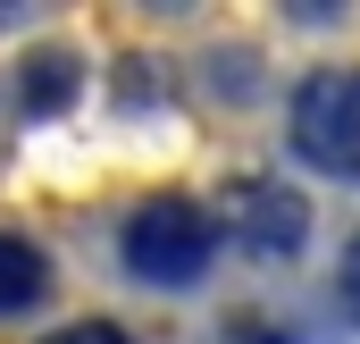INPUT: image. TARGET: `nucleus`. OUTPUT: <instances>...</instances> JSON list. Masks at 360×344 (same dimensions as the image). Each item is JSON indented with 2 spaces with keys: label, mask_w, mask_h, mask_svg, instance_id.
Wrapping results in <instances>:
<instances>
[{
  "label": "nucleus",
  "mask_w": 360,
  "mask_h": 344,
  "mask_svg": "<svg viewBox=\"0 0 360 344\" xmlns=\"http://www.w3.org/2000/svg\"><path fill=\"white\" fill-rule=\"evenodd\" d=\"M117 269L143 294H201L210 269H218V219L193 193H151L117 227Z\"/></svg>",
  "instance_id": "f257e3e1"
},
{
  "label": "nucleus",
  "mask_w": 360,
  "mask_h": 344,
  "mask_svg": "<svg viewBox=\"0 0 360 344\" xmlns=\"http://www.w3.org/2000/svg\"><path fill=\"white\" fill-rule=\"evenodd\" d=\"M285 143L302 168L335 176V185L360 176V68H310L285 109Z\"/></svg>",
  "instance_id": "f03ea898"
},
{
  "label": "nucleus",
  "mask_w": 360,
  "mask_h": 344,
  "mask_svg": "<svg viewBox=\"0 0 360 344\" xmlns=\"http://www.w3.org/2000/svg\"><path fill=\"white\" fill-rule=\"evenodd\" d=\"M226 227H235V244L260 260H285L302 252V235H310V210H302V193L293 185H235V202H226Z\"/></svg>",
  "instance_id": "7ed1b4c3"
},
{
  "label": "nucleus",
  "mask_w": 360,
  "mask_h": 344,
  "mask_svg": "<svg viewBox=\"0 0 360 344\" xmlns=\"http://www.w3.org/2000/svg\"><path fill=\"white\" fill-rule=\"evenodd\" d=\"M51 285H59L51 252H42L25 227H0V328H8V319H34V311L51 302Z\"/></svg>",
  "instance_id": "20e7f679"
},
{
  "label": "nucleus",
  "mask_w": 360,
  "mask_h": 344,
  "mask_svg": "<svg viewBox=\"0 0 360 344\" xmlns=\"http://www.w3.org/2000/svg\"><path fill=\"white\" fill-rule=\"evenodd\" d=\"M84 92V59L76 51H25L17 59V109L25 118H68Z\"/></svg>",
  "instance_id": "39448f33"
},
{
  "label": "nucleus",
  "mask_w": 360,
  "mask_h": 344,
  "mask_svg": "<svg viewBox=\"0 0 360 344\" xmlns=\"http://www.w3.org/2000/svg\"><path fill=\"white\" fill-rule=\"evenodd\" d=\"M42 344H143V336L117 328V319H68V328H51Z\"/></svg>",
  "instance_id": "423d86ee"
},
{
  "label": "nucleus",
  "mask_w": 360,
  "mask_h": 344,
  "mask_svg": "<svg viewBox=\"0 0 360 344\" xmlns=\"http://www.w3.org/2000/svg\"><path fill=\"white\" fill-rule=\"evenodd\" d=\"M335 294H344V311H360V235H352V252H344V277H335Z\"/></svg>",
  "instance_id": "0eeeda50"
}]
</instances>
